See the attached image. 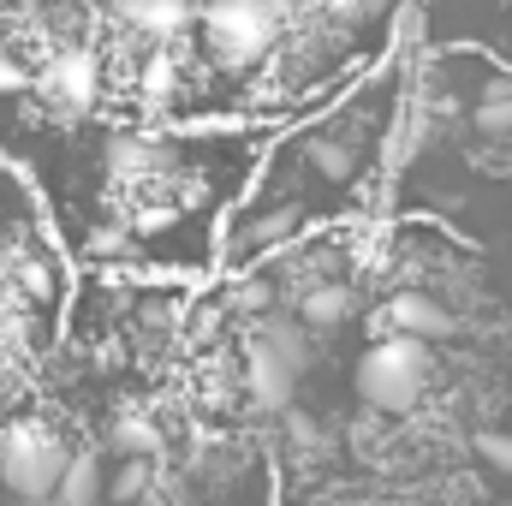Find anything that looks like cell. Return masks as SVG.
Wrapping results in <instances>:
<instances>
[{
  "label": "cell",
  "mask_w": 512,
  "mask_h": 506,
  "mask_svg": "<svg viewBox=\"0 0 512 506\" xmlns=\"http://www.w3.org/2000/svg\"><path fill=\"white\" fill-rule=\"evenodd\" d=\"M310 370V322L304 316H280L262 310L245 340V399L256 411L280 417L298 393V376Z\"/></svg>",
  "instance_id": "cell-1"
},
{
  "label": "cell",
  "mask_w": 512,
  "mask_h": 506,
  "mask_svg": "<svg viewBox=\"0 0 512 506\" xmlns=\"http://www.w3.org/2000/svg\"><path fill=\"white\" fill-rule=\"evenodd\" d=\"M429 381H435L429 340L387 328L382 340L358 358V376H352V387H358L364 411H382V417H411V411L423 405Z\"/></svg>",
  "instance_id": "cell-2"
},
{
  "label": "cell",
  "mask_w": 512,
  "mask_h": 506,
  "mask_svg": "<svg viewBox=\"0 0 512 506\" xmlns=\"http://www.w3.org/2000/svg\"><path fill=\"white\" fill-rule=\"evenodd\" d=\"M203 18V42L215 54L221 72H251L274 54L280 30H286V12L280 0H215L197 12Z\"/></svg>",
  "instance_id": "cell-3"
},
{
  "label": "cell",
  "mask_w": 512,
  "mask_h": 506,
  "mask_svg": "<svg viewBox=\"0 0 512 506\" xmlns=\"http://www.w3.org/2000/svg\"><path fill=\"white\" fill-rule=\"evenodd\" d=\"M66 459H72V447L42 423H12L0 435V483L18 501H54Z\"/></svg>",
  "instance_id": "cell-4"
},
{
  "label": "cell",
  "mask_w": 512,
  "mask_h": 506,
  "mask_svg": "<svg viewBox=\"0 0 512 506\" xmlns=\"http://www.w3.org/2000/svg\"><path fill=\"white\" fill-rule=\"evenodd\" d=\"M298 149H304L310 173H316V179H328V185H352V179L364 173V155H370V143H364L358 131H346L340 120L304 131V137H298Z\"/></svg>",
  "instance_id": "cell-5"
},
{
  "label": "cell",
  "mask_w": 512,
  "mask_h": 506,
  "mask_svg": "<svg viewBox=\"0 0 512 506\" xmlns=\"http://www.w3.org/2000/svg\"><path fill=\"white\" fill-rule=\"evenodd\" d=\"M382 322L387 328H399V334H417V340H453L465 322H459V310L447 304V298H435V292H423V286H405V292H393L382 304Z\"/></svg>",
  "instance_id": "cell-6"
},
{
  "label": "cell",
  "mask_w": 512,
  "mask_h": 506,
  "mask_svg": "<svg viewBox=\"0 0 512 506\" xmlns=\"http://www.w3.org/2000/svg\"><path fill=\"white\" fill-rule=\"evenodd\" d=\"M42 96L54 102V108H90L96 96H102V66L84 54V48H66V54H54L48 66H42Z\"/></svg>",
  "instance_id": "cell-7"
},
{
  "label": "cell",
  "mask_w": 512,
  "mask_h": 506,
  "mask_svg": "<svg viewBox=\"0 0 512 506\" xmlns=\"http://www.w3.org/2000/svg\"><path fill=\"white\" fill-rule=\"evenodd\" d=\"M352 310H358V292H352L346 280H310V286L298 292V316H304L316 334L352 322Z\"/></svg>",
  "instance_id": "cell-8"
},
{
  "label": "cell",
  "mask_w": 512,
  "mask_h": 506,
  "mask_svg": "<svg viewBox=\"0 0 512 506\" xmlns=\"http://www.w3.org/2000/svg\"><path fill=\"white\" fill-rule=\"evenodd\" d=\"M120 18L143 36H179L197 18V0H120Z\"/></svg>",
  "instance_id": "cell-9"
},
{
  "label": "cell",
  "mask_w": 512,
  "mask_h": 506,
  "mask_svg": "<svg viewBox=\"0 0 512 506\" xmlns=\"http://www.w3.org/2000/svg\"><path fill=\"white\" fill-rule=\"evenodd\" d=\"M60 506H90V501H108V477H102V459L96 453H72L66 471H60V489H54Z\"/></svg>",
  "instance_id": "cell-10"
},
{
  "label": "cell",
  "mask_w": 512,
  "mask_h": 506,
  "mask_svg": "<svg viewBox=\"0 0 512 506\" xmlns=\"http://www.w3.org/2000/svg\"><path fill=\"white\" fill-rule=\"evenodd\" d=\"M108 441H114V453H120V459H155V453H161V423H155L149 411H137V405H131V411L114 417Z\"/></svg>",
  "instance_id": "cell-11"
},
{
  "label": "cell",
  "mask_w": 512,
  "mask_h": 506,
  "mask_svg": "<svg viewBox=\"0 0 512 506\" xmlns=\"http://www.w3.org/2000/svg\"><path fill=\"white\" fill-rule=\"evenodd\" d=\"M471 126L483 137H512V72H495L483 84V102L471 108Z\"/></svg>",
  "instance_id": "cell-12"
},
{
  "label": "cell",
  "mask_w": 512,
  "mask_h": 506,
  "mask_svg": "<svg viewBox=\"0 0 512 506\" xmlns=\"http://www.w3.org/2000/svg\"><path fill=\"white\" fill-rule=\"evenodd\" d=\"M471 453H477L489 471L512 477V435H507V429H477V435H471Z\"/></svg>",
  "instance_id": "cell-13"
},
{
  "label": "cell",
  "mask_w": 512,
  "mask_h": 506,
  "mask_svg": "<svg viewBox=\"0 0 512 506\" xmlns=\"http://www.w3.org/2000/svg\"><path fill=\"white\" fill-rule=\"evenodd\" d=\"M149 465H155V459H126L120 477L108 483V501H137V495H149V489H155V483H149Z\"/></svg>",
  "instance_id": "cell-14"
},
{
  "label": "cell",
  "mask_w": 512,
  "mask_h": 506,
  "mask_svg": "<svg viewBox=\"0 0 512 506\" xmlns=\"http://www.w3.org/2000/svg\"><path fill=\"white\" fill-rule=\"evenodd\" d=\"M18 280H24V292H30V298H48V292H54V268H48V262H36V256L18 268Z\"/></svg>",
  "instance_id": "cell-15"
},
{
  "label": "cell",
  "mask_w": 512,
  "mask_h": 506,
  "mask_svg": "<svg viewBox=\"0 0 512 506\" xmlns=\"http://www.w3.org/2000/svg\"><path fill=\"white\" fill-rule=\"evenodd\" d=\"M18 90H30V72H24V66L0 48V96H18Z\"/></svg>",
  "instance_id": "cell-16"
},
{
  "label": "cell",
  "mask_w": 512,
  "mask_h": 506,
  "mask_svg": "<svg viewBox=\"0 0 512 506\" xmlns=\"http://www.w3.org/2000/svg\"><path fill=\"white\" fill-rule=\"evenodd\" d=\"M6 328H12V292L0 286V334H6Z\"/></svg>",
  "instance_id": "cell-17"
},
{
  "label": "cell",
  "mask_w": 512,
  "mask_h": 506,
  "mask_svg": "<svg viewBox=\"0 0 512 506\" xmlns=\"http://www.w3.org/2000/svg\"><path fill=\"white\" fill-rule=\"evenodd\" d=\"M0 495H6V483H0Z\"/></svg>",
  "instance_id": "cell-18"
},
{
  "label": "cell",
  "mask_w": 512,
  "mask_h": 506,
  "mask_svg": "<svg viewBox=\"0 0 512 506\" xmlns=\"http://www.w3.org/2000/svg\"><path fill=\"white\" fill-rule=\"evenodd\" d=\"M203 6H215V0H203Z\"/></svg>",
  "instance_id": "cell-19"
}]
</instances>
